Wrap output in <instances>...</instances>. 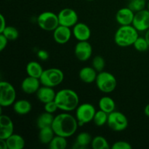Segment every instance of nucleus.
Segmentation results:
<instances>
[{
	"label": "nucleus",
	"mask_w": 149,
	"mask_h": 149,
	"mask_svg": "<svg viewBox=\"0 0 149 149\" xmlns=\"http://www.w3.org/2000/svg\"><path fill=\"white\" fill-rule=\"evenodd\" d=\"M79 124L77 118L68 113L57 115L54 118L52 127L55 135L68 138L75 134Z\"/></svg>",
	"instance_id": "f257e3e1"
},
{
	"label": "nucleus",
	"mask_w": 149,
	"mask_h": 149,
	"mask_svg": "<svg viewBox=\"0 0 149 149\" xmlns=\"http://www.w3.org/2000/svg\"><path fill=\"white\" fill-rule=\"evenodd\" d=\"M55 101L58 109L65 112L72 111L77 109L79 103L78 95L71 89H63L56 93Z\"/></svg>",
	"instance_id": "f03ea898"
},
{
	"label": "nucleus",
	"mask_w": 149,
	"mask_h": 149,
	"mask_svg": "<svg viewBox=\"0 0 149 149\" xmlns=\"http://www.w3.org/2000/svg\"><path fill=\"white\" fill-rule=\"evenodd\" d=\"M138 37V31L132 25L121 26L115 33L114 42L118 46L127 47L133 45Z\"/></svg>",
	"instance_id": "7ed1b4c3"
},
{
	"label": "nucleus",
	"mask_w": 149,
	"mask_h": 149,
	"mask_svg": "<svg viewBox=\"0 0 149 149\" xmlns=\"http://www.w3.org/2000/svg\"><path fill=\"white\" fill-rule=\"evenodd\" d=\"M39 79L42 85L55 87L61 84L63 81L64 74L59 68H48L47 70H44Z\"/></svg>",
	"instance_id": "20e7f679"
},
{
	"label": "nucleus",
	"mask_w": 149,
	"mask_h": 149,
	"mask_svg": "<svg viewBox=\"0 0 149 149\" xmlns=\"http://www.w3.org/2000/svg\"><path fill=\"white\" fill-rule=\"evenodd\" d=\"M96 86L100 91L111 93L116 88L117 81L114 76L108 71H101L97 74L95 80Z\"/></svg>",
	"instance_id": "39448f33"
},
{
	"label": "nucleus",
	"mask_w": 149,
	"mask_h": 149,
	"mask_svg": "<svg viewBox=\"0 0 149 149\" xmlns=\"http://www.w3.org/2000/svg\"><path fill=\"white\" fill-rule=\"evenodd\" d=\"M16 99L15 87L8 81L0 82V105L1 107H8L14 104Z\"/></svg>",
	"instance_id": "423d86ee"
},
{
	"label": "nucleus",
	"mask_w": 149,
	"mask_h": 149,
	"mask_svg": "<svg viewBox=\"0 0 149 149\" xmlns=\"http://www.w3.org/2000/svg\"><path fill=\"white\" fill-rule=\"evenodd\" d=\"M95 113V108L91 103H84L78 106L76 109V118L78 121L79 126H83L93 121Z\"/></svg>",
	"instance_id": "0eeeda50"
},
{
	"label": "nucleus",
	"mask_w": 149,
	"mask_h": 149,
	"mask_svg": "<svg viewBox=\"0 0 149 149\" xmlns=\"http://www.w3.org/2000/svg\"><path fill=\"white\" fill-rule=\"evenodd\" d=\"M37 23L40 29L47 31H53L60 25L58 15L49 11L41 13L37 17Z\"/></svg>",
	"instance_id": "6e6552de"
},
{
	"label": "nucleus",
	"mask_w": 149,
	"mask_h": 149,
	"mask_svg": "<svg viewBox=\"0 0 149 149\" xmlns=\"http://www.w3.org/2000/svg\"><path fill=\"white\" fill-rule=\"evenodd\" d=\"M107 125L112 130L121 132L127 128L128 119L123 113L114 111L109 114Z\"/></svg>",
	"instance_id": "1a4fd4ad"
},
{
	"label": "nucleus",
	"mask_w": 149,
	"mask_h": 149,
	"mask_svg": "<svg viewBox=\"0 0 149 149\" xmlns=\"http://www.w3.org/2000/svg\"><path fill=\"white\" fill-rule=\"evenodd\" d=\"M59 23L61 26L74 27L78 23V15L77 12L71 8H64L58 15Z\"/></svg>",
	"instance_id": "9d476101"
},
{
	"label": "nucleus",
	"mask_w": 149,
	"mask_h": 149,
	"mask_svg": "<svg viewBox=\"0 0 149 149\" xmlns=\"http://www.w3.org/2000/svg\"><path fill=\"white\" fill-rule=\"evenodd\" d=\"M132 25L138 31H146L149 29V10L144 9L135 13Z\"/></svg>",
	"instance_id": "9b49d317"
},
{
	"label": "nucleus",
	"mask_w": 149,
	"mask_h": 149,
	"mask_svg": "<svg viewBox=\"0 0 149 149\" xmlns=\"http://www.w3.org/2000/svg\"><path fill=\"white\" fill-rule=\"evenodd\" d=\"M74 53L80 61H87L93 55V47L88 41H81L76 45Z\"/></svg>",
	"instance_id": "f8f14e48"
},
{
	"label": "nucleus",
	"mask_w": 149,
	"mask_h": 149,
	"mask_svg": "<svg viewBox=\"0 0 149 149\" xmlns=\"http://www.w3.org/2000/svg\"><path fill=\"white\" fill-rule=\"evenodd\" d=\"M14 132V125L12 119L7 115L0 116V139L7 140Z\"/></svg>",
	"instance_id": "ddd939ff"
},
{
	"label": "nucleus",
	"mask_w": 149,
	"mask_h": 149,
	"mask_svg": "<svg viewBox=\"0 0 149 149\" xmlns=\"http://www.w3.org/2000/svg\"><path fill=\"white\" fill-rule=\"evenodd\" d=\"M72 33V31L69 27L59 25L53 31L54 40L58 44L64 45L71 39Z\"/></svg>",
	"instance_id": "4468645a"
},
{
	"label": "nucleus",
	"mask_w": 149,
	"mask_h": 149,
	"mask_svg": "<svg viewBox=\"0 0 149 149\" xmlns=\"http://www.w3.org/2000/svg\"><path fill=\"white\" fill-rule=\"evenodd\" d=\"M73 35L79 41H88L91 36V30L87 24L84 23H77L73 27Z\"/></svg>",
	"instance_id": "2eb2a0df"
},
{
	"label": "nucleus",
	"mask_w": 149,
	"mask_h": 149,
	"mask_svg": "<svg viewBox=\"0 0 149 149\" xmlns=\"http://www.w3.org/2000/svg\"><path fill=\"white\" fill-rule=\"evenodd\" d=\"M135 13L129 7H123L119 9L116 14V20L121 26L132 25Z\"/></svg>",
	"instance_id": "dca6fc26"
},
{
	"label": "nucleus",
	"mask_w": 149,
	"mask_h": 149,
	"mask_svg": "<svg viewBox=\"0 0 149 149\" xmlns=\"http://www.w3.org/2000/svg\"><path fill=\"white\" fill-rule=\"evenodd\" d=\"M40 84H42L39 79L28 76L22 81L21 89L23 93L26 94H33L36 93L40 88Z\"/></svg>",
	"instance_id": "f3484780"
},
{
	"label": "nucleus",
	"mask_w": 149,
	"mask_h": 149,
	"mask_svg": "<svg viewBox=\"0 0 149 149\" xmlns=\"http://www.w3.org/2000/svg\"><path fill=\"white\" fill-rule=\"evenodd\" d=\"M55 96H56V93L53 90V87L42 85V87H40V88L36 92V97L38 100L43 103L44 104L55 100Z\"/></svg>",
	"instance_id": "a211bd4d"
},
{
	"label": "nucleus",
	"mask_w": 149,
	"mask_h": 149,
	"mask_svg": "<svg viewBox=\"0 0 149 149\" xmlns=\"http://www.w3.org/2000/svg\"><path fill=\"white\" fill-rule=\"evenodd\" d=\"M97 71L93 67L86 66L81 68L79 73V77L83 82L90 84L95 81Z\"/></svg>",
	"instance_id": "6ab92c4d"
},
{
	"label": "nucleus",
	"mask_w": 149,
	"mask_h": 149,
	"mask_svg": "<svg viewBox=\"0 0 149 149\" xmlns=\"http://www.w3.org/2000/svg\"><path fill=\"white\" fill-rule=\"evenodd\" d=\"M93 138L88 132H83L79 134L76 139V142L73 145L74 149L86 148L90 144H91Z\"/></svg>",
	"instance_id": "aec40b11"
},
{
	"label": "nucleus",
	"mask_w": 149,
	"mask_h": 149,
	"mask_svg": "<svg viewBox=\"0 0 149 149\" xmlns=\"http://www.w3.org/2000/svg\"><path fill=\"white\" fill-rule=\"evenodd\" d=\"M6 141L8 149H23L26 144L24 138L21 135L14 133L9 137Z\"/></svg>",
	"instance_id": "412c9836"
},
{
	"label": "nucleus",
	"mask_w": 149,
	"mask_h": 149,
	"mask_svg": "<svg viewBox=\"0 0 149 149\" xmlns=\"http://www.w3.org/2000/svg\"><path fill=\"white\" fill-rule=\"evenodd\" d=\"M32 106L27 100H17L13 104V110L18 115L28 114L31 111Z\"/></svg>",
	"instance_id": "4be33fe9"
},
{
	"label": "nucleus",
	"mask_w": 149,
	"mask_h": 149,
	"mask_svg": "<svg viewBox=\"0 0 149 149\" xmlns=\"http://www.w3.org/2000/svg\"><path fill=\"white\" fill-rule=\"evenodd\" d=\"M43 71L42 65L38 62L31 61L26 65V73L29 77L40 79Z\"/></svg>",
	"instance_id": "5701e85b"
},
{
	"label": "nucleus",
	"mask_w": 149,
	"mask_h": 149,
	"mask_svg": "<svg viewBox=\"0 0 149 149\" xmlns=\"http://www.w3.org/2000/svg\"><path fill=\"white\" fill-rule=\"evenodd\" d=\"M98 106L100 110L106 112L107 113H111V112L114 111L116 109V103L114 100L110 97L105 96L101 97L99 100Z\"/></svg>",
	"instance_id": "b1692460"
},
{
	"label": "nucleus",
	"mask_w": 149,
	"mask_h": 149,
	"mask_svg": "<svg viewBox=\"0 0 149 149\" xmlns=\"http://www.w3.org/2000/svg\"><path fill=\"white\" fill-rule=\"evenodd\" d=\"M55 132L52 129V126L46 127L39 129V139L42 143L48 144L51 142L53 138L55 137Z\"/></svg>",
	"instance_id": "393cba45"
},
{
	"label": "nucleus",
	"mask_w": 149,
	"mask_h": 149,
	"mask_svg": "<svg viewBox=\"0 0 149 149\" xmlns=\"http://www.w3.org/2000/svg\"><path fill=\"white\" fill-rule=\"evenodd\" d=\"M54 118L52 113H48V112H44L41 115H39V117L36 120V125H37L39 129L46 127L52 126V122L54 121Z\"/></svg>",
	"instance_id": "a878e982"
},
{
	"label": "nucleus",
	"mask_w": 149,
	"mask_h": 149,
	"mask_svg": "<svg viewBox=\"0 0 149 149\" xmlns=\"http://www.w3.org/2000/svg\"><path fill=\"white\" fill-rule=\"evenodd\" d=\"M66 138L60 135H56L49 143V148L50 149H65L67 147Z\"/></svg>",
	"instance_id": "bb28decb"
},
{
	"label": "nucleus",
	"mask_w": 149,
	"mask_h": 149,
	"mask_svg": "<svg viewBox=\"0 0 149 149\" xmlns=\"http://www.w3.org/2000/svg\"><path fill=\"white\" fill-rule=\"evenodd\" d=\"M91 146L93 149H109L110 148L107 140L103 136L97 135L93 138L91 142Z\"/></svg>",
	"instance_id": "cd10ccee"
},
{
	"label": "nucleus",
	"mask_w": 149,
	"mask_h": 149,
	"mask_svg": "<svg viewBox=\"0 0 149 149\" xmlns=\"http://www.w3.org/2000/svg\"><path fill=\"white\" fill-rule=\"evenodd\" d=\"M108 118H109V113L100 109V111H96L93 118V122L96 126L102 127L105 124H107Z\"/></svg>",
	"instance_id": "c85d7f7f"
},
{
	"label": "nucleus",
	"mask_w": 149,
	"mask_h": 149,
	"mask_svg": "<svg viewBox=\"0 0 149 149\" xmlns=\"http://www.w3.org/2000/svg\"><path fill=\"white\" fill-rule=\"evenodd\" d=\"M4 36H6L9 41H15L18 38L19 32L18 30L14 26H6L4 30L1 32Z\"/></svg>",
	"instance_id": "c756f323"
},
{
	"label": "nucleus",
	"mask_w": 149,
	"mask_h": 149,
	"mask_svg": "<svg viewBox=\"0 0 149 149\" xmlns=\"http://www.w3.org/2000/svg\"><path fill=\"white\" fill-rule=\"evenodd\" d=\"M146 0H131L128 4V7L135 13L144 10L146 9Z\"/></svg>",
	"instance_id": "7c9ffc66"
},
{
	"label": "nucleus",
	"mask_w": 149,
	"mask_h": 149,
	"mask_svg": "<svg viewBox=\"0 0 149 149\" xmlns=\"http://www.w3.org/2000/svg\"><path fill=\"white\" fill-rule=\"evenodd\" d=\"M133 46L137 51L141 52H146V51L148 50L149 48V45L147 40L146 39V38L141 37V36H139L136 39Z\"/></svg>",
	"instance_id": "2f4dec72"
},
{
	"label": "nucleus",
	"mask_w": 149,
	"mask_h": 149,
	"mask_svg": "<svg viewBox=\"0 0 149 149\" xmlns=\"http://www.w3.org/2000/svg\"><path fill=\"white\" fill-rule=\"evenodd\" d=\"M93 67L97 71V72H101L103 71L106 65V61L105 59L102 56L97 55L95 57L93 60Z\"/></svg>",
	"instance_id": "473e14b6"
},
{
	"label": "nucleus",
	"mask_w": 149,
	"mask_h": 149,
	"mask_svg": "<svg viewBox=\"0 0 149 149\" xmlns=\"http://www.w3.org/2000/svg\"><path fill=\"white\" fill-rule=\"evenodd\" d=\"M132 147L130 145V143L124 141L115 142L111 146L112 149H132Z\"/></svg>",
	"instance_id": "72a5a7b5"
},
{
	"label": "nucleus",
	"mask_w": 149,
	"mask_h": 149,
	"mask_svg": "<svg viewBox=\"0 0 149 149\" xmlns=\"http://www.w3.org/2000/svg\"><path fill=\"white\" fill-rule=\"evenodd\" d=\"M58 109V106H57L55 100L48 102V103H45V111L46 112H48V113H54Z\"/></svg>",
	"instance_id": "f704fd0d"
},
{
	"label": "nucleus",
	"mask_w": 149,
	"mask_h": 149,
	"mask_svg": "<svg viewBox=\"0 0 149 149\" xmlns=\"http://www.w3.org/2000/svg\"><path fill=\"white\" fill-rule=\"evenodd\" d=\"M37 57L41 61H47L49 58V53L45 49H40L37 52Z\"/></svg>",
	"instance_id": "c9c22d12"
},
{
	"label": "nucleus",
	"mask_w": 149,
	"mask_h": 149,
	"mask_svg": "<svg viewBox=\"0 0 149 149\" xmlns=\"http://www.w3.org/2000/svg\"><path fill=\"white\" fill-rule=\"evenodd\" d=\"M8 41L5 36H4L2 33H0V51L4 50V48L7 47Z\"/></svg>",
	"instance_id": "e433bc0d"
},
{
	"label": "nucleus",
	"mask_w": 149,
	"mask_h": 149,
	"mask_svg": "<svg viewBox=\"0 0 149 149\" xmlns=\"http://www.w3.org/2000/svg\"><path fill=\"white\" fill-rule=\"evenodd\" d=\"M0 18H1V27H0V33H1L4 30L7 25H6V20L3 15H0Z\"/></svg>",
	"instance_id": "4c0bfd02"
},
{
	"label": "nucleus",
	"mask_w": 149,
	"mask_h": 149,
	"mask_svg": "<svg viewBox=\"0 0 149 149\" xmlns=\"http://www.w3.org/2000/svg\"><path fill=\"white\" fill-rule=\"evenodd\" d=\"M0 148L1 149H8L6 140L0 139Z\"/></svg>",
	"instance_id": "58836bf2"
},
{
	"label": "nucleus",
	"mask_w": 149,
	"mask_h": 149,
	"mask_svg": "<svg viewBox=\"0 0 149 149\" xmlns=\"http://www.w3.org/2000/svg\"><path fill=\"white\" fill-rule=\"evenodd\" d=\"M144 113H145L146 116L149 117V103L146 106L145 109H144Z\"/></svg>",
	"instance_id": "ea45409f"
},
{
	"label": "nucleus",
	"mask_w": 149,
	"mask_h": 149,
	"mask_svg": "<svg viewBox=\"0 0 149 149\" xmlns=\"http://www.w3.org/2000/svg\"><path fill=\"white\" fill-rule=\"evenodd\" d=\"M145 38H146V40H147V42H148V45H149V29L146 31V32Z\"/></svg>",
	"instance_id": "a19ab883"
},
{
	"label": "nucleus",
	"mask_w": 149,
	"mask_h": 149,
	"mask_svg": "<svg viewBox=\"0 0 149 149\" xmlns=\"http://www.w3.org/2000/svg\"><path fill=\"white\" fill-rule=\"evenodd\" d=\"M147 7H148V10H149V2L148 3V5H147Z\"/></svg>",
	"instance_id": "79ce46f5"
},
{
	"label": "nucleus",
	"mask_w": 149,
	"mask_h": 149,
	"mask_svg": "<svg viewBox=\"0 0 149 149\" xmlns=\"http://www.w3.org/2000/svg\"><path fill=\"white\" fill-rule=\"evenodd\" d=\"M87 1H94V0H87Z\"/></svg>",
	"instance_id": "37998d69"
},
{
	"label": "nucleus",
	"mask_w": 149,
	"mask_h": 149,
	"mask_svg": "<svg viewBox=\"0 0 149 149\" xmlns=\"http://www.w3.org/2000/svg\"><path fill=\"white\" fill-rule=\"evenodd\" d=\"M129 1H131V0H129Z\"/></svg>",
	"instance_id": "c03bdc74"
},
{
	"label": "nucleus",
	"mask_w": 149,
	"mask_h": 149,
	"mask_svg": "<svg viewBox=\"0 0 149 149\" xmlns=\"http://www.w3.org/2000/svg\"><path fill=\"white\" fill-rule=\"evenodd\" d=\"M146 1H147V0H146ZM148 1H149V0H148Z\"/></svg>",
	"instance_id": "a18cd8bd"
}]
</instances>
